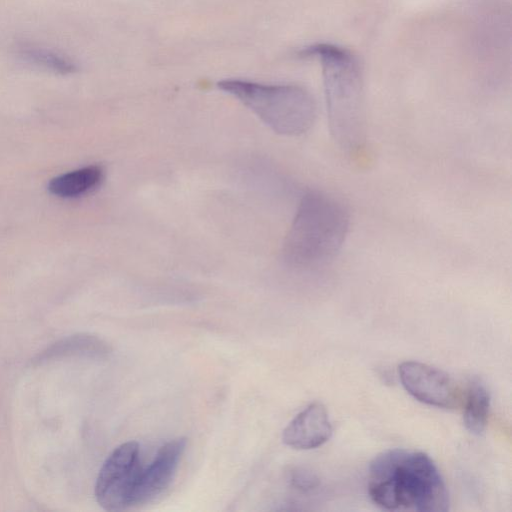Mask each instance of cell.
<instances>
[{"instance_id": "cell-2", "label": "cell", "mask_w": 512, "mask_h": 512, "mask_svg": "<svg viewBox=\"0 0 512 512\" xmlns=\"http://www.w3.org/2000/svg\"><path fill=\"white\" fill-rule=\"evenodd\" d=\"M318 58L323 67L330 133L350 157H359L367 144L362 74L356 58L335 45L319 43L301 51Z\"/></svg>"}, {"instance_id": "cell-5", "label": "cell", "mask_w": 512, "mask_h": 512, "mask_svg": "<svg viewBox=\"0 0 512 512\" xmlns=\"http://www.w3.org/2000/svg\"><path fill=\"white\" fill-rule=\"evenodd\" d=\"M141 471L137 442L128 441L116 447L104 461L96 480L98 504L107 511L131 507Z\"/></svg>"}, {"instance_id": "cell-9", "label": "cell", "mask_w": 512, "mask_h": 512, "mask_svg": "<svg viewBox=\"0 0 512 512\" xmlns=\"http://www.w3.org/2000/svg\"><path fill=\"white\" fill-rule=\"evenodd\" d=\"M103 179L101 167L91 165L53 178L49 191L61 198H74L95 189Z\"/></svg>"}, {"instance_id": "cell-10", "label": "cell", "mask_w": 512, "mask_h": 512, "mask_svg": "<svg viewBox=\"0 0 512 512\" xmlns=\"http://www.w3.org/2000/svg\"><path fill=\"white\" fill-rule=\"evenodd\" d=\"M490 394L479 380L469 384L463 412L465 428L473 435H481L488 422L490 411Z\"/></svg>"}, {"instance_id": "cell-12", "label": "cell", "mask_w": 512, "mask_h": 512, "mask_svg": "<svg viewBox=\"0 0 512 512\" xmlns=\"http://www.w3.org/2000/svg\"><path fill=\"white\" fill-rule=\"evenodd\" d=\"M287 479L291 487L301 492H310L319 486L318 477L303 467L290 469Z\"/></svg>"}, {"instance_id": "cell-4", "label": "cell", "mask_w": 512, "mask_h": 512, "mask_svg": "<svg viewBox=\"0 0 512 512\" xmlns=\"http://www.w3.org/2000/svg\"><path fill=\"white\" fill-rule=\"evenodd\" d=\"M217 85L241 101L276 133L298 136L314 124L315 101L302 87L266 85L239 79L223 80Z\"/></svg>"}, {"instance_id": "cell-7", "label": "cell", "mask_w": 512, "mask_h": 512, "mask_svg": "<svg viewBox=\"0 0 512 512\" xmlns=\"http://www.w3.org/2000/svg\"><path fill=\"white\" fill-rule=\"evenodd\" d=\"M186 444V438L178 437L159 448L150 465L142 468L133 494L132 506L151 502L170 486Z\"/></svg>"}, {"instance_id": "cell-8", "label": "cell", "mask_w": 512, "mask_h": 512, "mask_svg": "<svg viewBox=\"0 0 512 512\" xmlns=\"http://www.w3.org/2000/svg\"><path fill=\"white\" fill-rule=\"evenodd\" d=\"M332 425L325 406L313 402L298 413L285 427L283 442L297 450L322 446L332 435Z\"/></svg>"}, {"instance_id": "cell-1", "label": "cell", "mask_w": 512, "mask_h": 512, "mask_svg": "<svg viewBox=\"0 0 512 512\" xmlns=\"http://www.w3.org/2000/svg\"><path fill=\"white\" fill-rule=\"evenodd\" d=\"M368 494L390 511L445 512L449 494L444 479L425 453L390 449L378 454L368 470Z\"/></svg>"}, {"instance_id": "cell-3", "label": "cell", "mask_w": 512, "mask_h": 512, "mask_svg": "<svg viewBox=\"0 0 512 512\" xmlns=\"http://www.w3.org/2000/svg\"><path fill=\"white\" fill-rule=\"evenodd\" d=\"M349 226L339 199L317 190L305 193L283 244L284 261L303 269L327 264L341 250Z\"/></svg>"}, {"instance_id": "cell-11", "label": "cell", "mask_w": 512, "mask_h": 512, "mask_svg": "<svg viewBox=\"0 0 512 512\" xmlns=\"http://www.w3.org/2000/svg\"><path fill=\"white\" fill-rule=\"evenodd\" d=\"M23 55L31 62L61 73H69L75 70L73 63L62 56L47 50L37 48H24Z\"/></svg>"}, {"instance_id": "cell-6", "label": "cell", "mask_w": 512, "mask_h": 512, "mask_svg": "<svg viewBox=\"0 0 512 512\" xmlns=\"http://www.w3.org/2000/svg\"><path fill=\"white\" fill-rule=\"evenodd\" d=\"M398 374L405 390L424 404L454 409L462 401L455 381L438 368L418 361H405L399 365Z\"/></svg>"}]
</instances>
